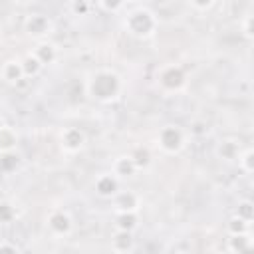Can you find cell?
I'll return each mask as SVG.
<instances>
[{"mask_svg":"<svg viewBox=\"0 0 254 254\" xmlns=\"http://www.w3.org/2000/svg\"><path fill=\"white\" fill-rule=\"evenodd\" d=\"M123 28L129 36H133L137 40H147V38L155 36L157 28H159V18L151 8L135 4L131 10H127V14L123 18Z\"/></svg>","mask_w":254,"mask_h":254,"instance_id":"obj_1","label":"cell"},{"mask_svg":"<svg viewBox=\"0 0 254 254\" xmlns=\"http://www.w3.org/2000/svg\"><path fill=\"white\" fill-rule=\"evenodd\" d=\"M87 95H91L99 103L115 101L121 93V77L111 69H97L87 79Z\"/></svg>","mask_w":254,"mask_h":254,"instance_id":"obj_2","label":"cell"},{"mask_svg":"<svg viewBox=\"0 0 254 254\" xmlns=\"http://www.w3.org/2000/svg\"><path fill=\"white\" fill-rule=\"evenodd\" d=\"M157 143H159V147H161L163 153H167V155H177V153H181V151L185 149V145H187V133H185L183 127L171 123V125H165V127L159 129V133H157Z\"/></svg>","mask_w":254,"mask_h":254,"instance_id":"obj_3","label":"cell"},{"mask_svg":"<svg viewBox=\"0 0 254 254\" xmlns=\"http://www.w3.org/2000/svg\"><path fill=\"white\" fill-rule=\"evenodd\" d=\"M157 81L159 85L165 89V91H179L185 87L187 83V73L181 65H175V64H169L165 67L159 69L157 73Z\"/></svg>","mask_w":254,"mask_h":254,"instance_id":"obj_4","label":"cell"},{"mask_svg":"<svg viewBox=\"0 0 254 254\" xmlns=\"http://www.w3.org/2000/svg\"><path fill=\"white\" fill-rule=\"evenodd\" d=\"M46 224H48L50 232L56 236H67L73 230V220H71L69 212L64 208L50 210V214L46 216Z\"/></svg>","mask_w":254,"mask_h":254,"instance_id":"obj_5","label":"cell"},{"mask_svg":"<svg viewBox=\"0 0 254 254\" xmlns=\"http://www.w3.org/2000/svg\"><path fill=\"white\" fill-rule=\"evenodd\" d=\"M60 145L65 153L73 155V153H79L83 147H85V133L79 129V127H65L62 133H60Z\"/></svg>","mask_w":254,"mask_h":254,"instance_id":"obj_6","label":"cell"},{"mask_svg":"<svg viewBox=\"0 0 254 254\" xmlns=\"http://www.w3.org/2000/svg\"><path fill=\"white\" fill-rule=\"evenodd\" d=\"M52 28H54L52 26V20L46 14H42V12L30 14L26 18V22H24V30L32 38H44V36H48L52 32Z\"/></svg>","mask_w":254,"mask_h":254,"instance_id":"obj_7","label":"cell"},{"mask_svg":"<svg viewBox=\"0 0 254 254\" xmlns=\"http://www.w3.org/2000/svg\"><path fill=\"white\" fill-rule=\"evenodd\" d=\"M119 187H121V181L113 173H101L93 183V189L101 198H113L121 190Z\"/></svg>","mask_w":254,"mask_h":254,"instance_id":"obj_8","label":"cell"},{"mask_svg":"<svg viewBox=\"0 0 254 254\" xmlns=\"http://www.w3.org/2000/svg\"><path fill=\"white\" fill-rule=\"evenodd\" d=\"M115 212H137L141 208V196L135 190H119L113 196Z\"/></svg>","mask_w":254,"mask_h":254,"instance_id":"obj_9","label":"cell"},{"mask_svg":"<svg viewBox=\"0 0 254 254\" xmlns=\"http://www.w3.org/2000/svg\"><path fill=\"white\" fill-rule=\"evenodd\" d=\"M135 246V238L133 232L127 230H115V234L111 236V250L115 254H129Z\"/></svg>","mask_w":254,"mask_h":254,"instance_id":"obj_10","label":"cell"},{"mask_svg":"<svg viewBox=\"0 0 254 254\" xmlns=\"http://www.w3.org/2000/svg\"><path fill=\"white\" fill-rule=\"evenodd\" d=\"M111 173L121 181V179H129L137 173V167L133 163V159L129 155H119L117 159H113V165H111Z\"/></svg>","mask_w":254,"mask_h":254,"instance_id":"obj_11","label":"cell"},{"mask_svg":"<svg viewBox=\"0 0 254 254\" xmlns=\"http://www.w3.org/2000/svg\"><path fill=\"white\" fill-rule=\"evenodd\" d=\"M32 56H34V58L42 64V67H44V65H50V64H54V62L58 60V48H56L52 42H40V44L34 48Z\"/></svg>","mask_w":254,"mask_h":254,"instance_id":"obj_12","label":"cell"},{"mask_svg":"<svg viewBox=\"0 0 254 254\" xmlns=\"http://www.w3.org/2000/svg\"><path fill=\"white\" fill-rule=\"evenodd\" d=\"M2 79L8 83H18L20 79H24V69H22V62L20 60H6L0 67Z\"/></svg>","mask_w":254,"mask_h":254,"instance_id":"obj_13","label":"cell"},{"mask_svg":"<svg viewBox=\"0 0 254 254\" xmlns=\"http://www.w3.org/2000/svg\"><path fill=\"white\" fill-rule=\"evenodd\" d=\"M238 153H240V145L236 139H224L216 145V155L222 161H234L238 157Z\"/></svg>","mask_w":254,"mask_h":254,"instance_id":"obj_14","label":"cell"},{"mask_svg":"<svg viewBox=\"0 0 254 254\" xmlns=\"http://www.w3.org/2000/svg\"><path fill=\"white\" fill-rule=\"evenodd\" d=\"M18 145V133L14 127L6 125L4 129H0V155L4 153H12Z\"/></svg>","mask_w":254,"mask_h":254,"instance_id":"obj_15","label":"cell"},{"mask_svg":"<svg viewBox=\"0 0 254 254\" xmlns=\"http://www.w3.org/2000/svg\"><path fill=\"white\" fill-rule=\"evenodd\" d=\"M248 248H252L250 232H246V234H230L228 236V250L232 254H240V252H244Z\"/></svg>","mask_w":254,"mask_h":254,"instance_id":"obj_16","label":"cell"},{"mask_svg":"<svg viewBox=\"0 0 254 254\" xmlns=\"http://www.w3.org/2000/svg\"><path fill=\"white\" fill-rule=\"evenodd\" d=\"M139 224V216L137 212H117L115 216V230H127L133 232Z\"/></svg>","mask_w":254,"mask_h":254,"instance_id":"obj_17","label":"cell"},{"mask_svg":"<svg viewBox=\"0 0 254 254\" xmlns=\"http://www.w3.org/2000/svg\"><path fill=\"white\" fill-rule=\"evenodd\" d=\"M129 157L133 159V163H135L137 171H139V169H147V167L151 165V161H153V155H151L149 147H143V145L135 147V149L129 153Z\"/></svg>","mask_w":254,"mask_h":254,"instance_id":"obj_18","label":"cell"},{"mask_svg":"<svg viewBox=\"0 0 254 254\" xmlns=\"http://www.w3.org/2000/svg\"><path fill=\"white\" fill-rule=\"evenodd\" d=\"M236 159H238V169L244 175H252L254 173V149L252 147L240 149V153H238Z\"/></svg>","mask_w":254,"mask_h":254,"instance_id":"obj_19","label":"cell"},{"mask_svg":"<svg viewBox=\"0 0 254 254\" xmlns=\"http://www.w3.org/2000/svg\"><path fill=\"white\" fill-rule=\"evenodd\" d=\"M234 216H238V218H242L244 222L252 224V220H254V204H252V200H248V198H244V200H238Z\"/></svg>","mask_w":254,"mask_h":254,"instance_id":"obj_20","label":"cell"},{"mask_svg":"<svg viewBox=\"0 0 254 254\" xmlns=\"http://www.w3.org/2000/svg\"><path fill=\"white\" fill-rule=\"evenodd\" d=\"M18 163H20V157L16 155V151L0 155V173H12V171H16Z\"/></svg>","mask_w":254,"mask_h":254,"instance_id":"obj_21","label":"cell"},{"mask_svg":"<svg viewBox=\"0 0 254 254\" xmlns=\"http://www.w3.org/2000/svg\"><path fill=\"white\" fill-rule=\"evenodd\" d=\"M240 32H242V36L248 42L254 40V14L252 12H246L242 16V20H240Z\"/></svg>","mask_w":254,"mask_h":254,"instance_id":"obj_22","label":"cell"},{"mask_svg":"<svg viewBox=\"0 0 254 254\" xmlns=\"http://www.w3.org/2000/svg\"><path fill=\"white\" fill-rule=\"evenodd\" d=\"M22 62V69H24V75H30V77H34V75H38L40 73V69H42V64L32 56V54H28L24 60H20Z\"/></svg>","mask_w":254,"mask_h":254,"instance_id":"obj_23","label":"cell"},{"mask_svg":"<svg viewBox=\"0 0 254 254\" xmlns=\"http://www.w3.org/2000/svg\"><path fill=\"white\" fill-rule=\"evenodd\" d=\"M226 228H228V234H246V232H250V224L244 222L238 216H230Z\"/></svg>","mask_w":254,"mask_h":254,"instance_id":"obj_24","label":"cell"},{"mask_svg":"<svg viewBox=\"0 0 254 254\" xmlns=\"http://www.w3.org/2000/svg\"><path fill=\"white\" fill-rule=\"evenodd\" d=\"M95 6H97L99 10H103V12H109V14H115V12H119V10H125V8H127V4H125V2H121V0H115V2L99 0Z\"/></svg>","mask_w":254,"mask_h":254,"instance_id":"obj_25","label":"cell"},{"mask_svg":"<svg viewBox=\"0 0 254 254\" xmlns=\"http://www.w3.org/2000/svg\"><path fill=\"white\" fill-rule=\"evenodd\" d=\"M67 8H69V12H73L75 16H85V14L91 10V4L85 2V0H75V2H69Z\"/></svg>","mask_w":254,"mask_h":254,"instance_id":"obj_26","label":"cell"},{"mask_svg":"<svg viewBox=\"0 0 254 254\" xmlns=\"http://www.w3.org/2000/svg\"><path fill=\"white\" fill-rule=\"evenodd\" d=\"M16 216V210L8 202H0V222H12Z\"/></svg>","mask_w":254,"mask_h":254,"instance_id":"obj_27","label":"cell"},{"mask_svg":"<svg viewBox=\"0 0 254 254\" xmlns=\"http://www.w3.org/2000/svg\"><path fill=\"white\" fill-rule=\"evenodd\" d=\"M214 4H216V2H212V0H206V2L192 0V2H189V6H190L192 10H196V12H208L210 8H214Z\"/></svg>","mask_w":254,"mask_h":254,"instance_id":"obj_28","label":"cell"},{"mask_svg":"<svg viewBox=\"0 0 254 254\" xmlns=\"http://www.w3.org/2000/svg\"><path fill=\"white\" fill-rule=\"evenodd\" d=\"M0 254H20V250L10 242H0Z\"/></svg>","mask_w":254,"mask_h":254,"instance_id":"obj_29","label":"cell"},{"mask_svg":"<svg viewBox=\"0 0 254 254\" xmlns=\"http://www.w3.org/2000/svg\"><path fill=\"white\" fill-rule=\"evenodd\" d=\"M6 127V119H4V115L0 113V129H4Z\"/></svg>","mask_w":254,"mask_h":254,"instance_id":"obj_30","label":"cell"},{"mask_svg":"<svg viewBox=\"0 0 254 254\" xmlns=\"http://www.w3.org/2000/svg\"><path fill=\"white\" fill-rule=\"evenodd\" d=\"M175 254H192V252H189V250H179V252H175Z\"/></svg>","mask_w":254,"mask_h":254,"instance_id":"obj_31","label":"cell"},{"mask_svg":"<svg viewBox=\"0 0 254 254\" xmlns=\"http://www.w3.org/2000/svg\"><path fill=\"white\" fill-rule=\"evenodd\" d=\"M240 254H252V248H248V250H244V252H240Z\"/></svg>","mask_w":254,"mask_h":254,"instance_id":"obj_32","label":"cell"}]
</instances>
